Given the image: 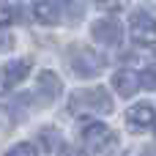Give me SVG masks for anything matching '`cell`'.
<instances>
[{
  "label": "cell",
  "instance_id": "cell-3",
  "mask_svg": "<svg viewBox=\"0 0 156 156\" xmlns=\"http://www.w3.org/2000/svg\"><path fill=\"white\" fill-rule=\"evenodd\" d=\"M82 143L90 148V151H99V154H104V151H110L112 145H115V134L104 126V123H88L85 129H82Z\"/></svg>",
  "mask_w": 156,
  "mask_h": 156
},
{
  "label": "cell",
  "instance_id": "cell-11",
  "mask_svg": "<svg viewBox=\"0 0 156 156\" xmlns=\"http://www.w3.org/2000/svg\"><path fill=\"white\" fill-rule=\"evenodd\" d=\"M16 14H19L16 3H8V0H0V27L11 25V22L16 19Z\"/></svg>",
  "mask_w": 156,
  "mask_h": 156
},
{
  "label": "cell",
  "instance_id": "cell-14",
  "mask_svg": "<svg viewBox=\"0 0 156 156\" xmlns=\"http://www.w3.org/2000/svg\"><path fill=\"white\" fill-rule=\"evenodd\" d=\"M5 156H36V145H30V143H19V145H14Z\"/></svg>",
  "mask_w": 156,
  "mask_h": 156
},
{
  "label": "cell",
  "instance_id": "cell-12",
  "mask_svg": "<svg viewBox=\"0 0 156 156\" xmlns=\"http://www.w3.org/2000/svg\"><path fill=\"white\" fill-rule=\"evenodd\" d=\"M82 11H85V5H82V0H66V19L69 22H80L82 19Z\"/></svg>",
  "mask_w": 156,
  "mask_h": 156
},
{
  "label": "cell",
  "instance_id": "cell-8",
  "mask_svg": "<svg viewBox=\"0 0 156 156\" xmlns=\"http://www.w3.org/2000/svg\"><path fill=\"white\" fill-rule=\"evenodd\" d=\"M126 121H129L132 132H145V129H151L156 123V112L151 104H134V107H129Z\"/></svg>",
  "mask_w": 156,
  "mask_h": 156
},
{
  "label": "cell",
  "instance_id": "cell-2",
  "mask_svg": "<svg viewBox=\"0 0 156 156\" xmlns=\"http://www.w3.org/2000/svg\"><path fill=\"white\" fill-rule=\"evenodd\" d=\"M69 63H71V71L80 74V77H85V80L101 74V69H104V58L96 49H90V47H71Z\"/></svg>",
  "mask_w": 156,
  "mask_h": 156
},
{
  "label": "cell",
  "instance_id": "cell-9",
  "mask_svg": "<svg viewBox=\"0 0 156 156\" xmlns=\"http://www.w3.org/2000/svg\"><path fill=\"white\" fill-rule=\"evenodd\" d=\"M140 85H143V82H140V77H137L132 69H121V71H115V74H112V88H115L123 99L134 96Z\"/></svg>",
  "mask_w": 156,
  "mask_h": 156
},
{
  "label": "cell",
  "instance_id": "cell-1",
  "mask_svg": "<svg viewBox=\"0 0 156 156\" xmlns=\"http://www.w3.org/2000/svg\"><path fill=\"white\" fill-rule=\"evenodd\" d=\"M69 110L74 115H85V112L110 115L112 112V99H110V93L104 88H85V90H74L71 93Z\"/></svg>",
  "mask_w": 156,
  "mask_h": 156
},
{
  "label": "cell",
  "instance_id": "cell-13",
  "mask_svg": "<svg viewBox=\"0 0 156 156\" xmlns=\"http://www.w3.org/2000/svg\"><path fill=\"white\" fill-rule=\"evenodd\" d=\"M140 82H143L148 90H156V66H148V69L140 74Z\"/></svg>",
  "mask_w": 156,
  "mask_h": 156
},
{
  "label": "cell",
  "instance_id": "cell-16",
  "mask_svg": "<svg viewBox=\"0 0 156 156\" xmlns=\"http://www.w3.org/2000/svg\"><path fill=\"white\" fill-rule=\"evenodd\" d=\"M99 3V8H104V11H121L123 5H126V0H96Z\"/></svg>",
  "mask_w": 156,
  "mask_h": 156
},
{
  "label": "cell",
  "instance_id": "cell-10",
  "mask_svg": "<svg viewBox=\"0 0 156 156\" xmlns=\"http://www.w3.org/2000/svg\"><path fill=\"white\" fill-rule=\"evenodd\" d=\"M33 16L41 25H55L60 19V5L58 0H33Z\"/></svg>",
  "mask_w": 156,
  "mask_h": 156
},
{
  "label": "cell",
  "instance_id": "cell-18",
  "mask_svg": "<svg viewBox=\"0 0 156 156\" xmlns=\"http://www.w3.org/2000/svg\"><path fill=\"white\" fill-rule=\"evenodd\" d=\"M5 47H11V38H8V36H3V33H0V52H3V49H5Z\"/></svg>",
  "mask_w": 156,
  "mask_h": 156
},
{
  "label": "cell",
  "instance_id": "cell-19",
  "mask_svg": "<svg viewBox=\"0 0 156 156\" xmlns=\"http://www.w3.org/2000/svg\"><path fill=\"white\" fill-rule=\"evenodd\" d=\"M143 156H156V148H154V145H148V148L143 151Z\"/></svg>",
  "mask_w": 156,
  "mask_h": 156
},
{
  "label": "cell",
  "instance_id": "cell-17",
  "mask_svg": "<svg viewBox=\"0 0 156 156\" xmlns=\"http://www.w3.org/2000/svg\"><path fill=\"white\" fill-rule=\"evenodd\" d=\"M60 156H85L80 148H60Z\"/></svg>",
  "mask_w": 156,
  "mask_h": 156
},
{
  "label": "cell",
  "instance_id": "cell-5",
  "mask_svg": "<svg viewBox=\"0 0 156 156\" xmlns=\"http://www.w3.org/2000/svg\"><path fill=\"white\" fill-rule=\"evenodd\" d=\"M27 74H30V60H27V58L5 63V66L0 69V96H3V93H8L14 85H19Z\"/></svg>",
  "mask_w": 156,
  "mask_h": 156
},
{
  "label": "cell",
  "instance_id": "cell-7",
  "mask_svg": "<svg viewBox=\"0 0 156 156\" xmlns=\"http://www.w3.org/2000/svg\"><path fill=\"white\" fill-rule=\"evenodd\" d=\"M60 90H63V85H60L58 74H52V71H41V74L36 77V93H38L41 104H49V101H55Z\"/></svg>",
  "mask_w": 156,
  "mask_h": 156
},
{
  "label": "cell",
  "instance_id": "cell-4",
  "mask_svg": "<svg viewBox=\"0 0 156 156\" xmlns=\"http://www.w3.org/2000/svg\"><path fill=\"white\" fill-rule=\"evenodd\" d=\"M129 27H132V36H134L137 44H154L156 41V19L145 11V8L132 14Z\"/></svg>",
  "mask_w": 156,
  "mask_h": 156
},
{
  "label": "cell",
  "instance_id": "cell-6",
  "mask_svg": "<svg viewBox=\"0 0 156 156\" xmlns=\"http://www.w3.org/2000/svg\"><path fill=\"white\" fill-rule=\"evenodd\" d=\"M90 33H93V38H96L99 44L115 47V44L121 41V36H123V27H121L115 19H96L93 27H90Z\"/></svg>",
  "mask_w": 156,
  "mask_h": 156
},
{
  "label": "cell",
  "instance_id": "cell-15",
  "mask_svg": "<svg viewBox=\"0 0 156 156\" xmlns=\"http://www.w3.org/2000/svg\"><path fill=\"white\" fill-rule=\"evenodd\" d=\"M41 140H44V143H49V145H47L49 151H60V148H63L60 137H58L55 132H49V129H47V132H41Z\"/></svg>",
  "mask_w": 156,
  "mask_h": 156
}]
</instances>
